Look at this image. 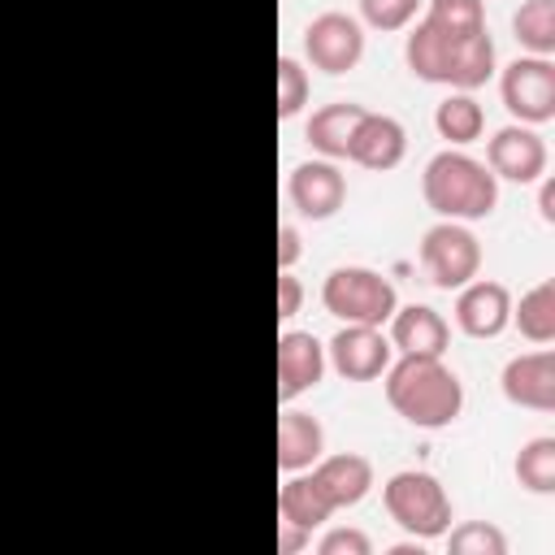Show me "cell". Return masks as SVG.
Here are the masks:
<instances>
[{
	"label": "cell",
	"instance_id": "cell-1",
	"mask_svg": "<svg viewBox=\"0 0 555 555\" xmlns=\"http://www.w3.org/2000/svg\"><path fill=\"white\" fill-rule=\"evenodd\" d=\"M408 69L425 82H447L460 91L481 87L494 74V39L490 30H447L438 22H421L403 43Z\"/></svg>",
	"mask_w": 555,
	"mask_h": 555
},
{
	"label": "cell",
	"instance_id": "cell-2",
	"mask_svg": "<svg viewBox=\"0 0 555 555\" xmlns=\"http://www.w3.org/2000/svg\"><path fill=\"white\" fill-rule=\"evenodd\" d=\"M386 403L416 429H442L460 416L464 386L442 356H403L386 369Z\"/></svg>",
	"mask_w": 555,
	"mask_h": 555
},
{
	"label": "cell",
	"instance_id": "cell-3",
	"mask_svg": "<svg viewBox=\"0 0 555 555\" xmlns=\"http://www.w3.org/2000/svg\"><path fill=\"white\" fill-rule=\"evenodd\" d=\"M421 195L425 204L442 217V221H477V217H490L494 204H499V178L464 156V152H438L429 156L425 173H421Z\"/></svg>",
	"mask_w": 555,
	"mask_h": 555
},
{
	"label": "cell",
	"instance_id": "cell-4",
	"mask_svg": "<svg viewBox=\"0 0 555 555\" xmlns=\"http://www.w3.org/2000/svg\"><path fill=\"white\" fill-rule=\"evenodd\" d=\"M382 503H386V516H390L408 538H416V542L442 538V533L451 529V499H447L442 481L429 477V473L403 468V473L386 477Z\"/></svg>",
	"mask_w": 555,
	"mask_h": 555
},
{
	"label": "cell",
	"instance_id": "cell-5",
	"mask_svg": "<svg viewBox=\"0 0 555 555\" xmlns=\"http://www.w3.org/2000/svg\"><path fill=\"white\" fill-rule=\"evenodd\" d=\"M321 304L343 325H386L390 312L399 308V295H395L390 278H382L377 269L338 264L321 282Z\"/></svg>",
	"mask_w": 555,
	"mask_h": 555
},
{
	"label": "cell",
	"instance_id": "cell-6",
	"mask_svg": "<svg viewBox=\"0 0 555 555\" xmlns=\"http://www.w3.org/2000/svg\"><path fill=\"white\" fill-rule=\"evenodd\" d=\"M421 264L438 291H460L481 269V243L460 221H438L421 234Z\"/></svg>",
	"mask_w": 555,
	"mask_h": 555
},
{
	"label": "cell",
	"instance_id": "cell-7",
	"mask_svg": "<svg viewBox=\"0 0 555 555\" xmlns=\"http://www.w3.org/2000/svg\"><path fill=\"white\" fill-rule=\"evenodd\" d=\"M503 108L520 126H542L555 117V65L546 56H516L499 78Z\"/></svg>",
	"mask_w": 555,
	"mask_h": 555
},
{
	"label": "cell",
	"instance_id": "cell-8",
	"mask_svg": "<svg viewBox=\"0 0 555 555\" xmlns=\"http://www.w3.org/2000/svg\"><path fill=\"white\" fill-rule=\"evenodd\" d=\"M304 56L321 74H347V69H356L360 56H364V30H360V22L347 17V13H338V9L317 13L304 26Z\"/></svg>",
	"mask_w": 555,
	"mask_h": 555
},
{
	"label": "cell",
	"instance_id": "cell-9",
	"mask_svg": "<svg viewBox=\"0 0 555 555\" xmlns=\"http://www.w3.org/2000/svg\"><path fill=\"white\" fill-rule=\"evenodd\" d=\"M330 364L338 377L347 382H373L390 369V338L382 334V325H343L330 338Z\"/></svg>",
	"mask_w": 555,
	"mask_h": 555
},
{
	"label": "cell",
	"instance_id": "cell-10",
	"mask_svg": "<svg viewBox=\"0 0 555 555\" xmlns=\"http://www.w3.org/2000/svg\"><path fill=\"white\" fill-rule=\"evenodd\" d=\"M286 195H291V204H295V212L299 217H308V221H325V217H334L338 208H343V199H347V178H343V169L334 165V160H299L295 169H291V178H286Z\"/></svg>",
	"mask_w": 555,
	"mask_h": 555
},
{
	"label": "cell",
	"instance_id": "cell-11",
	"mask_svg": "<svg viewBox=\"0 0 555 555\" xmlns=\"http://www.w3.org/2000/svg\"><path fill=\"white\" fill-rule=\"evenodd\" d=\"M455 325L468 338H499L512 325V295L503 282L473 278L455 295Z\"/></svg>",
	"mask_w": 555,
	"mask_h": 555
},
{
	"label": "cell",
	"instance_id": "cell-12",
	"mask_svg": "<svg viewBox=\"0 0 555 555\" xmlns=\"http://www.w3.org/2000/svg\"><path fill=\"white\" fill-rule=\"evenodd\" d=\"M486 160L494 178L507 182H538L546 173V143L538 139V130L529 126H503L494 130V139L486 143Z\"/></svg>",
	"mask_w": 555,
	"mask_h": 555
},
{
	"label": "cell",
	"instance_id": "cell-13",
	"mask_svg": "<svg viewBox=\"0 0 555 555\" xmlns=\"http://www.w3.org/2000/svg\"><path fill=\"white\" fill-rule=\"evenodd\" d=\"M321 373H325V347L317 343V334L286 330L278 338V403H291L304 390H312Z\"/></svg>",
	"mask_w": 555,
	"mask_h": 555
},
{
	"label": "cell",
	"instance_id": "cell-14",
	"mask_svg": "<svg viewBox=\"0 0 555 555\" xmlns=\"http://www.w3.org/2000/svg\"><path fill=\"white\" fill-rule=\"evenodd\" d=\"M499 382H503L507 403H516V408H529V412H551L555 408V356L546 347L512 356L503 364Z\"/></svg>",
	"mask_w": 555,
	"mask_h": 555
},
{
	"label": "cell",
	"instance_id": "cell-15",
	"mask_svg": "<svg viewBox=\"0 0 555 555\" xmlns=\"http://www.w3.org/2000/svg\"><path fill=\"white\" fill-rule=\"evenodd\" d=\"M403 152H408V130L395 117L364 108V117L356 121V130L347 139V160L386 173V169H395L403 160Z\"/></svg>",
	"mask_w": 555,
	"mask_h": 555
},
{
	"label": "cell",
	"instance_id": "cell-16",
	"mask_svg": "<svg viewBox=\"0 0 555 555\" xmlns=\"http://www.w3.org/2000/svg\"><path fill=\"white\" fill-rule=\"evenodd\" d=\"M312 486L321 490V499L330 503V512L338 507H356L369 490H373V464L356 451L343 455H321L312 464Z\"/></svg>",
	"mask_w": 555,
	"mask_h": 555
},
{
	"label": "cell",
	"instance_id": "cell-17",
	"mask_svg": "<svg viewBox=\"0 0 555 555\" xmlns=\"http://www.w3.org/2000/svg\"><path fill=\"white\" fill-rule=\"evenodd\" d=\"M447 343H451V330L442 312L425 304H408L390 312V347H399L403 356H442Z\"/></svg>",
	"mask_w": 555,
	"mask_h": 555
},
{
	"label": "cell",
	"instance_id": "cell-18",
	"mask_svg": "<svg viewBox=\"0 0 555 555\" xmlns=\"http://www.w3.org/2000/svg\"><path fill=\"white\" fill-rule=\"evenodd\" d=\"M321 451H325L321 421L308 416V412L286 408L278 416V468L282 473H304V468H312L321 460Z\"/></svg>",
	"mask_w": 555,
	"mask_h": 555
},
{
	"label": "cell",
	"instance_id": "cell-19",
	"mask_svg": "<svg viewBox=\"0 0 555 555\" xmlns=\"http://www.w3.org/2000/svg\"><path fill=\"white\" fill-rule=\"evenodd\" d=\"M360 117H364V108L351 104V100H334V104L317 108V113L308 117V147L321 152L325 160L347 156V139H351V130H356Z\"/></svg>",
	"mask_w": 555,
	"mask_h": 555
},
{
	"label": "cell",
	"instance_id": "cell-20",
	"mask_svg": "<svg viewBox=\"0 0 555 555\" xmlns=\"http://www.w3.org/2000/svg\"><path fill=\"white\" fill-rule=\"evenodd\" d=\"M434 130H438L447 143L464 147V143L481 139V130H486V113H481V104H477L468 91H455V95H447V100L434 108Z\"/></svg>",
	"mask_w": 555,
	"mask_h": 555
},
{
	"label": "cell",
	"instance_id": "cell-21",
	"mask_svg": "<svg viewBox=\"0 0 555 555\" xmlns=\"http://www.w3.org/2000/svg\"><path fill=\"white\" fill-rule=\"evenodd\" d=\"M512 321L520 330V338L546 347L555 338V282L542 278L533 291L520 295V308H512Z\"/></svg>",
	"mask_w": 555,
	"mask_h": 555
},
{
	"label": "cell",
	"instance_id": "cell-22",
	"mask_svg": "<svg viewBox=\"0 0 555 555\" xmlns=\"http://www.w3.org/2000/svg\"><path fill=\"white\" fill-rule=\"evenodd\" d=\"M278 520H291V525H299L308 533L321 520H330V503L321 499V490L312 486V477H295L291 473V481L278 490Z\"/></svg>",
	"mask_w": 555,
	"mask_h": 555
},
{
	"label": "cell",
	"instance_id": "cell-23",
	"mask_svg": "<svg viewBox=\"0 0 555 555\" xmlns=\"http://www.w3.org/2000/svg\"><path fill=\"white\" fill-rule=\"evenodd\" d=\"M512 30L533 56H551L555 52V0H525L512 17Z\"/></svg>",
	"mask_w": 555,
	"mask_h": 555
},
{
	"label": "cell",
	"instance_id": "cell-24",
	"mask_svg": "<svg viewBox=\"0 0 555 555\" xmlns=\"http://www.w3.org/2000/svg\"><path fill=\"white\" fill-rule=\"evenodd\" d=\"M516 481L533 494H551L555 490V438L538 434L520 447L516 455Z\"/></svg>",
	"mask_w": 555,
	"mask_h": 555
},
{
	"label": "cell",
	"instance_id": "cell-25",
	"mask_svg": "<svg viewBox=\"0 0 555 555\" xmlns=\"http://www.w3.org/2000/svg\"><path fill=\"white\" fill-rule=\"evenodd\" d=\"M447 546H451V555H507V538H503L494 525H486V520L460 525V529L447 538Z\"/></svg>",
	"mask_w": 555,
	"mask_h": 555
},
{
	"label": "cell",
	"instance_id": "cell-26",
	"mask_svg": "<svg viewBox=\"0 0 555 555\" xmlns=\"http://www.w3.org/2000/svg\"><path fill=\"white\" fill-rule=\"evenodd\" d=\"M308 104V74L295 56H278V117L291 121Z\"/></svg>",
	"mask_w": 555,
	"mask_h": 555
},
{
	"label": "cell",
	"instance_id": "cell-27",
	"mask_svg": "<svg viewBox=\"0 0 555 555\" xmlns=\"http://www.w3.org/2000/svg\"><path fill=\"white\" fill-rule=\"evenodd\" d=\"M429 22L447 30H486V9L481 0H429Z\"/></svg>",
	"mask_w": 555,
	"mask_h": 555
},
{
	"label": "cell",
	"instance_id": "cell-28",
	"mask_svg": "<svg viewBox=\"0 0 555 555\" xmlns=\"http://www.w3.org/2000/svg\"><path fill=\"white\" fill-rule=\"evenodd\" d=\"M425 0H360V17L373 30H403Z\"/></svg>",
	"mask_w": 555,
	"mask_h": 555
},
{
	"label": "cell",
	"instance_id": "cell-29",
	"mask_svg": "<svg viewBox=\"0 0 555 555\" xmlns=\"http://www.w3.org/2000/svg\"><path fill=\"white\" fill-rule=\"evenodd\" d=\"M369 551H373V542L360 529H330L317 542V555H369Z\"/></svg>",
	"mask_w": 555,
	"mask_h": 555
},
{
	"label": "cell",
	"instance_id": "cell-30",
	"mask_svg": "<svg viewBox=\"0 0 555 555\" xmlns=\"http://www.w3.org/2000/svg\"><path fill=\"white\" fill-rule=\"evenodd\" d=\"M304 304V286L291 269H278V321H291Z\"/></svg>",
	"mask_w": 555,
	"mask_h": 555
},
{
	"label": "cell",
	"instance_id": "cell-31",
	"mask_svg": "<svg viewBox=\"0 0 555 555\" xmlns=\"http://www.w3.org/2000/svg\"><path fill=\"white\" fill-rule=\"evenodd\" d=\"M299 251H304L299 230H295L291 221H282V225H278V269H291V264L299 260Z\"/></svg>",
	"mask_w": 555,
	"mask_h": 555
},
{
	"label": "cell",
	"instance_id": "cell-32",
	"mask_svg": "<svg viewBox=\"0 0 555 555\" xmlns=\"http://www.w3.org/2000/svg\"><path fill=\"white\" fill-rule=\"evenodd\" d=\"M308 546V529L291 525V520H278V555H299Z\"/></svg>",
	"mask_w": 555,
	"mask_h": 555
},
{
	"label": "cell",
	"instance_id": "cell-33",
	"mask_svg": "<svg viewBox=\"0 0 555 555\" xmlns=\"http://www.w3.org/2000/svg\"><path fill=\"white\" fill-rule=\"evenodd\" d=\"M555 186L551 182H542V191H538V212H542V221H555Z\"/></svg>",
	"mask_w": 555,
	"mask_h": 555
}]
</instances>
